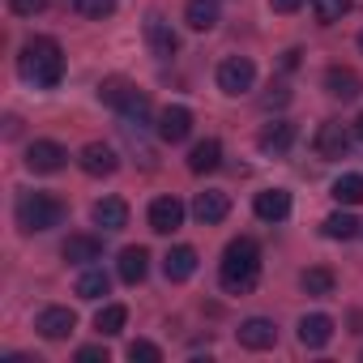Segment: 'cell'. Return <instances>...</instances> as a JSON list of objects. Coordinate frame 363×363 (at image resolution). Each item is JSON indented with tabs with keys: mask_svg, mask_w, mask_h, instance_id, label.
I'll return each mask as SVG.
<instances>
[{
	"mask_svg": "<svg viewBox=\"0 0 363 363\" xmlns=\"http://www.w3.org/2000/svg\"><path fill=\"white\" fill-rule=\"evenodd\" d=\"M218 282L227 295H248L261 282V244L252 235H240L227 244L223 265H218Z\"/></svg>",
	"mask_w": 363,
	"mask_h": 363,
	"instance_id": "obj_1",
	"label": "cell"
},
{
	"mask_svg": "<svg viewBox=\"0 0 363 363\" xmlns=\"http://www.w3.org/2000/svg\"><path fill=\"white\" fill-rule=\"evenodd\" d=\"M18 73H22L30 86H39V90L60 86V77H65V52H60V43L48 39V35H35V39L22 48V56H18Z\"/></svg>",
	"mask_w": 363,
	"mask_h": 363,
	"instance_id": "obj_2",
	"label": "cell"
},
{
	"mask_svg": "<svg viewBox=\"0 0 363 363\" xmlns=\"http://www.w3.org/2000/svg\"><path fill=\"white\" fill-rule=\"evenodd\" d=\"M60 223H65V201H56L52 193H22L18 197V227L26 235H43Z\"/></svg>",
	"mask_w": 363,
	"mask_h": 363,
	"instance_id": "obj_3",
	"label": "cell"
},
{
	"mask_svg": "<svg viewBox=\"0 0 363 363\" xmlns=\"http://www.w3.org/2000/svg\"><path fill=\"white\" fill-rule=\"evenodd\" d=\"M252 82H257V69H252L248 56H231V60L218 65V90H223V94H231V99H235V94H248Z\"/></svg>",
	"mask_w": 363,
	"mask_h": 363,
	"instance_id": "obj_4",
	"label": "cell"
},
{
	"mask_svg": "<svg viewBox=\"0 0 363 363\" xmlns=\"http://www.w3.org/2000/svg\"><path fill=\"white\" fill-rule=\"evenodd\" d=\"M145 43H150V52H154L158 60H171V56L179 52V35L171 30V22H167L162 13H150V18H145Z\"/></svg>",
	"mask_w": 363,
	"mask_h": 363,
	"instance_id": "obj_5",
	"label": "cell"
},
{
	"mask_svg": "<svg viewBox=\"0 0 363 363\" xmlns=\"http://www.w3.org/2000/svg\"><path fill=\"white\" fill-rule=\"evenodd\" d=\"M350 141H354V128H346L337 120H325L320 133H316V154L320 158H346L350 154Z\"/></svg>",
	"mask_w": 363,
	"mask_h": 363,
	"instance_id": "obj_6",
	"label": "cell"
},
{
	"mask_svg": "<svg viewBox=\"0 0 363 363\" xmlns=\"http://www.w3.org/2000/svg\"><path fill=\"white\" fill-rule=\"evenodd\" d=\"M189 133H193V111H189V107H179V103L162 107V116H158V141L179 145Z\"/></svg>",
	"mask_w": 363,
	"mask_h": 363,
	"instance_id": "obj_7",
	"label": "cell"
},
{
	"mask_svg": "<svg viewBox=\"0 0 363 363\" xmlns=\"http://www.w3.org/2000/svg\"><path fill=\"white\" fill-rule=\"evenodd\" d=\"M235 337H240L244 350H269V346L278 342V325H274L269 316H248V320L235 329Z\"/></svg>",
	"mask_w": 363,
	"mask_h": 363,
	"instance_id": "obj_8",
	"label": "cell"
},
{
	"mask_svg": "<svg viewBox=\"0 0 363 363\" xmlns=\"http://www.w3.org/2000/svg\"><path fill=\"white\" fill-rule=\"evenodd\" d=\"M65 162H69V150H65L60 141H35V145L26 150V167L39 171V175H52V171H60Z\"/></svg>",
	"mask_w": 363,
	"mask_h": 363,
	"instance_id": "obj_9",
	"label": "cell"
},
{
	"mask_svg": "<svg viewBox=\"0 0 363 363\" xmlns=\"http://www.w3.org/2000/svg\"><path fill=\"white\" fill-rule=\"evenodd\" d=\"M325 90H329L333 99L350 103V99L363 94V77H359L354 69H346V65H329V69H325Z\"/></svg>",
	"mask_w": 363,
	"mask_h": 363,
	"instance_id": "obj_10",
	"label": "cell"
},
{
	"mask_svg": "<svg viewBox=\"0 0 363 363\" xmlns=\"http://www.w3.org/2000/svg\"><path fill=\"white\" fill-rule=\"evenodd\" d=\"M179 227H184V206H179L175 197H158V201H150V231L171 235V231H179Z\"/></svg>",
	"mask_w": 363,
	"mask_h": 363,
	"instance_id": "obj_11",
	"label": "cell"
},
{
	"mask_svg": "<svg viewBox=\"0 0 363 363\" xmlns=\"http://www.w3.org/2000/svg\"><path fill=\"white\" fill-rule=\"evenodd\" d=\"M35 329H39L48 342H60V337H69V333L77 329V316H73V308H43L39 320H35Z\"/></svg>",
	"mask_w": 363,
	"mask_h": 363,
	"instance_id": "obj_12",
	"label": "cell"
},
{
	"mask_svg": "<svg viewBox=\"0 0 363 363\" xmlns=\"http://www.w3.org/2000/svg\"><path fill=\"white\" fill-rule=\"evenodd\" d=\"M295 137H299V133H295V124H291V120H274V124H265V128H261L257 145H261V154H274V158H278V154H286V150L295 145Z\"/></svg>",
	"mask_w": 363,
	"mask_h": 363,
	"instance_id": "obj_13",
	"label": "cell"
},
{
	"mask_svg": "<svg viewBox=\"0 0 363 363\" xmlns=\"http://www.w3.org/2000/svg\"><path fill=\"white\" fill-rule=\"evenodd\" d=\"M77 167H82L86 175H111V171L120 167V158H116V150H111V145H103V141H90V145L77 154Z\"/></svg>",
	"mask_w": 363,
	"mask_h": 363,
	"instance_id": "obj_14",
	"label": "cell"
},
{
	"mask_svg": "<svg viewBox=\"0 0 363 363\" xmlns=\"http://www.w3.org/2000/svg\"><path fill=\"white\" fill-rule=\"evenodd\" d=\"M60 257L69 265H94V261H103V240L99 235H69Z\"/></svg>",
	"mask_w": 363,
	"mask_h": 363,
	"instance_id": "obj_15",
	"label": "cell"
},
{
	"mask_svg": "<svg viewBox=\"0 0 363 363\" xmlns=\"http://www.w3.org/2000/svg\"><path fill=\"white\" fill-rule=\"evenodd\" d=\"M197 248H189V244H179V248H171L167 257H162V274L171 278V282H189L193 274H197Z\"/></svg>",
	"mask_w": 363,
	"mask_h": 363,
	"instance_id": "obj_16",
	"label": "cell"
},
{
	"mask_svg": "<svg viewBox=\"0 0 363 363\" xmlns=\"http://www.w3.org/2000/svg\"><path fill=\"white\" fill-rule=\"evenodd\" d=\"M227 214H231L227 193H197V201H193V218H197L201 227H218Z\"/></svg>",
	"mask_w": 363,
	"mask_h": 363,
	"instance_id": "obj_17",
	"label": "cell"
},
{
	"mask_svg": "<svg viewBox=\"0 0 363 363\" xmlns=\"http://www.w3.org/2000/svg\"><path fill=\"white\" fill-rule=\"evenodd\" d=\"M252 210H257L261 223H282V218L291 214V193H286V189H265V193H257Z\"/></svg>",
	"mask_w": 363,
	"mask_h": 363,
	"instance_id": "obj_18",
	"label": "cell"
},
{
	"mask_svg": "<svg viewBox=\"0 0 363 363\" xmlns=\"http://www.w3.org/2000/svg\"><path fill=\"white\" fill-rule=\"evenodd\" d=\"M299 342H303L308 350H320V346H329V342H333V316H325V312H312V316H303V320H299Z\"/></svg>",
	"mask_w": 363,
	"mask_h": 363,
	"instance_id": "obj_19",
	"label": "cell"
},
{
	"mask_svg": "<svg viewBox=\"0 0 363 363\" xmlns=\"http://www.w3.org/2000/svg\"><path fill=\"white\" fill-rule=\"evenodd\" d=\"M90 218H94V227H103V231H124V227H128V206H124L120 197H103V201H94Z\"/></svg>",
	"mask_w": 363,
	"mask_h": 363,
	"instance_id": "obj_20",
	"label": "cell"
},
{
	"mask_svg": "<svg viewBox=\"0 0 363 363\" xmlns=\"http://www.w3.org/2000/svg\"><path fill=\"white\" fill-rule=\"evenodd\" d=\"M218 162H223V141H218V137L197 141L193 154H189V171H193V175H206V171H214Z\"/></svg>",
	"mask_w": 363,
	"mask_h": 363,
	"instance_id": "obj_21",
	"label": "cell"
},
{
	"mask_svg": "<svg viewBox=\"0 0 363 363\" xmlns=\"http://www.w3.org/2000/svg\"><path fill=\"white\" fill-rule=\"evenodd\" d=\"M116 269H120V282L137 286V282L150 274V252H145V248H124L120 261H116Z\"/></svg>",
	"mask_w": 363,
	"mask_h": 363,
	"instance_id": "obj_22",
	"label": "cell"
},
{
	"mask_svg": "<svg viewBox=\"0 0 363 363\" xmlns=\"http://www.w3.org/2000/svg\"><path fill=\"white\" fill-rule=\"evenodd\" d=\"M184 22L193 30H214L218 26V0H189V5H184Z\"/></svg>",
	"mask_w": 363,
	"mask_h": 363,
	"instance_id": "obj_23",
	"label": "cell"
},
{
	"mask_svg": "<svg viewBox=\"0 0 363 363\" xmlns=\"http://www.w3.org/2000/svg\"><path fill=\"white\" fill-rule=\"evenodd\" d=\"M133 94H137V86H133L128 77H107V82L99 86V103H107V107H116V111H124Z\"/></svg>",
	"mask_w": 363,
	"mask_h": 363,
	"instance_id": "obj_24",
	"label": "cell"
},
{
	"mask_svg": "<svg viewBox=\"0 0 363 363\" xmlns=\"http://www.w3.org/2000/svg\"><path fill=\"white\" fill-rule=\"evenodd\" d=\"M124 320H128V308L124 303H103L99 316H94V329H99V337H116L124 329Z\"/></svg>",
	"mask_w": 363,
	"mask_h": 363,
	"instance_id": "obj_25",
	"label": "cell"
},
{
	"mask_svg": "<svg viewBox=\"0 0 363 363\" xmlns=\"http://www.w3.org/2000/svg\"><path fill=\"white\" fill-rule=\"evenodd\" d=\"M299 286H303L308 295H316V299H325V295H333V286H337V278H333V269H325V265H316V269H303V278H299Z\"/></svg>",
	"mask_w": 363,
	"mask_h": 363,
	"instance_id": "obj_26",
	"label": "cell"
},
{
	"mask_svg": "<svg viewBox=\"0 0 363 363\" xmlns=\"http://www.w3.org/2000/svg\"><path fill=\"white\" fill-rule=\"evenodd\" d=\"M333 201H337V206H359V201H363V175H359V171L333 179Z\"/></svg>",
	"mask_w": 363,
	"mask_h": 363,
	"instance_id": "obj_27",
	"label": "cell"
},
{
	"mask_svg": "<svg viewBox=\"0 0 363 363\" xmlns=\"http://www.w3.org/2000/svg\"><path fill=\"white\" fill-rule=\"evenodd\" d=\"M111 291V278L103 274V269H86L82 278H77V299H103Z\"/></svg>",
	"mask_w": 363,
	"mask_h": 363,
	"instance_id": "obj_28",
	"label": "cell"
},
{
	"mask_svg": "<svg viewBox=\"0 0 363 363\" xmlns=\"http://www.w3.org/2000/svg\"><path fill=\"white\" fill-rule=\"evenodd\" d=\"M312 13H316L320 26H333L350 13V0H312Z\"/></svg>",
	"mask_w": 363,
	"mask_h": 363,
	"instance_id": "obj_29",
	"label": "cell"
},
{
	"mask_svg": "<svg viewBox=\"0 0 363 363\" xmlns=\"http://www.w3.org/2000/svg\"><path fill=\"white\" fill-rule=\"evenodd\" d=\"M325 235L329 240H354L359 235V218L354 214H329L325 218Z\"/></svg>",
	"mask_w": 363,
	"mask_h": 363,
	"instance_id": "obj_30",
	"label": "cell"
},
{
	"mask_svg": "<svg viewBox=\"0 0 363 363\" xmlns=\"http://www.w3.org/2000/svg\"><path fill=\"white\" fill-rule=\"evenodd\" d=\"M73 13L103 22V18H111V13H116V0H73Z\"/></svg>",
	"mask_w": 363,
	"mask_h": 363,
	"instance_id": "obj_31",
	"label": "cell"
},
{
	"mask_svg": "<svg viewBox=\"0 0 363 363\" xmlns=\"http://www.w3.org/2000/svg\"><path fill=\"white\" fill-rule=\"evenodd\" d=\"M128 359H133V363H162V350H158L154 342L137 337V342H128Z\"/></svg>",
	"mask_w": 363,
	"mask_h": 363,
	"instance_id": "obj_32",
	"label": "cell"
},
{
	"mask_svg": "<svg viewBox=\"0 0 363 363\" xmlns=\"http://www.w3.org/2000/svg\"><path fill=\"white\" fill-rule=\"evenodd\" d=\"M120 116H124V120H137V124H141V120L150 116V94H145V90H137V94L128 99V107H124Z\"/></svg>",
	"mask_w": 363,
	"mask_h": 363,
	"instance_id": "obj_33",
	"label": "cell"
},
{
	"mask_svg": "<svg viewBox=\"0 0 363 363\" xmlns=\"http://www.w3.org/2000/svg\"><path fill=\"white\" fill-rule=\"evenodd\" d=\"M9 9H13L18 18H35V13L48 9V0H9Z\"/></svg>",
	"mask_w": 363,
	"mask_h": 363,
	"instance_id": "obj_34",
	"label": "cell"
},
{
	"mask_svg": "<svg viewBox=\"0 0 363 363\" xmlns=\"http://www.w3.org/2000/svg\"><path fill=\"white\" fill-rule=\"evenodd\" d=\"M286 103H291V90H286V86H269L265 107H286Z\"/></svg>",
	"mask_w": 363,
	"mask_h": 363,
	"instance_id": "obj_35",
	"label": "cell"
},
{
	"mask_svg": "<svg viewBox=\"0 0 363 363\" xmlns=\"http://www.w3.org/2000/svg\"><path fill=\"white\" fill-rule=\"evenodd\" d=\"M77 363H107V350L103 346H82L77 350Z\"/></svg>",
	"mask_w": 363,
	"mask_h": 363,
	"instance_id": "obj_36",
	"label": "cell"
},
{
	"mask_svg": "<svg viewBox=\"0 0 363 363\" xmlns=\"http://www.w3.org/2000/svg\"><path fill=\"white\" fill-rule=\"evenodd\" d=\"M299 5H303V0H269V9H274V13H295Z\"/></svg>",
	"mask_w": 363,
	"mask_h": 363,
	"instance_id": "obj_37",
	"label": "cell"
},
{
	"mask_svg": "<svg viewBox=\"0 0 363 363\" xmlns=\"http://www.w3.org/2000/svg\"><path fill=\"white\" fill-rule=\"evenodd\" d=\"M350 128H354V141H363V116H359V120H354Z\"/></svg>",
	"mask_w": 363,
	"mask_h": 363,
	"instance_id": "obj_38",
	"label": "cell"
},
{
	"mask_svg": "<svg viewBox=\"0 0 363 363\" xmlns=\"http://www.w3.org/2000/svg\"><path fill=\"white\" fill-rule=\"evenodd\" d=\"M359 48H363V30H359Z\"/></svg>",
	"mask_w": 363,
	"mask_h": 363,
	"instance_id": "obj_39",
	"label": "cell"
}]
</instances>
